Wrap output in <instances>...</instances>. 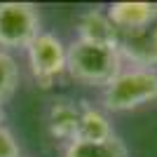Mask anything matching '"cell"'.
<instances>
[{"label": "cell", "mask_w": 157, "mask_h": 157, "mask_svg": "<svg viewBox=\"0 0 157 157\" xmlns=\"http://www.w3.org/2000/svg\"><path fill=\"white\" fill-rule=\"evenodd\" d=\"M113 136L115 131L105 110L92 105L89 101H80V124L75 141H108Z\"/></svg>", "instance_id": "obj_8"}, {"label": "cell", "mask_w": 157, "mask_h": 157, "mask_svg": "<svg viewBox=\"0 0 157 157\" xmlns=\"http://www.w3.org/2000/svg\"><path fill=\"white\" fill-rule=\"evenodd\" d=\"M19 87V66L10 52L0 49V108L14 96Z\"/></svg>", "instance_id": "obj_10"}, {"label": "cell", "mask_w": 157, "mask_h": 157, "mask_svg": "<svg viewBox=\"0 0 157 157\" xmlns=\"http://www.w3.org/2000/svg\"><path fill=\"white\" fill-rule=\"evenodd\" d=\"M122 68V54L117 47L78 38L66 47V73L85 87L103 89Z\"/></svg>", "instance_id": "obj_1"}, {"label": "cell", "mask_w": 157, "mask_h": 157, "mask_svg": "<svg viewBox=\"0 0 157 157\" xmlns=\"http://www.w3.org/2000/svg\"><path fill=\"white\" fill-rule=\"evenodd\" d=\"M0 157H21L19 145H17L12 131L7 129V127L0 129Z\"/></svg>", "instance_id": "obj_11"}, {"label": "cell", "mask_w": 157, "mask_h": 157, "mask_svg": "<svg viewBox=\"0 0 157 157\" xmlns=\"http://www.w3.org/2000/svg\"><path fill=\"white\" fill-rule=\"evenodd\" d=\"M40 14L31 2H0V49H26L40 35Z\"/></svg>", "instance_id": "obj_3"}, {"label": "cell", "mask_w": 157, "mask_h": 157, "mask_svg": "<svg viewBox=\"0 0 157 157\" xmlns=\"http://www.w3.org/2000/svg\"><path fill=\"white\" fill-rule=\"evenodd\" d=\"M80 124V103L73 98H56L52 101L49 110H47V129L52 138L71 143L75 141Z\"/></svg>", "instance_id": "obj_6"}, {"label": "cell", "mask_w": 157, "mask_h": 157, "mask_svg": "<svg viewBox=\"0 0 157 157\" xmlns=\"http://www.w3.org/2000/svg\"><path fill=\"white\" fill-rule=\"evenodd\" d=\"M108 17L120 33L145 31L157 17V5H152V2H115L108 7Z\"/></svg>", "instance_id": "obj_5"}, {"label": "cell", "mask_w": 157, "mask_h": 157, "mask_svg": "<svg viewBox=\"0 0 157 157\" xmlns=\"http://www.w3.org/2000/svg\"><path fill=\"white\" fill-rule=\"evenodd\" d=\"M150 101H157L155 68H136V66L122 68L101 92L103 110L110 113H127Z\"/></svg>", "instance_id": "obj_2"}, {"label": "cell", "mask_w": 157, "mask_h": 157, "mask_svg": "<svg viewBox=\"0 0 157 157\" xmlns=\"http://www.w3.org/2000/svg\"><path fill=\"white\" fill-rule=\"evenodd\" d=\"M0 129H2V113H0Z\"/></svg>", "instance_id": "obj_13"}, {"label": "cell", "mask_w": 157, "mask_h": 157, "mask_svg": "<svg viewBox=\"0 0 157 157\" xmlns=\"http://www.w3.org/2000/svg\"><path fill=\"white\" fill-rule=\"evenodd\" d=\"M78 40L87 42H98V45H120V31L113 26L108 12L101 10H87L85 14L78 17ZM120 49V47H117Z\"/></svg>", "instance_id": "obj_7"}, {"label": "cell", "mask_w": 157, "mask_h": 157, "mask_svg": "<svg viewBox=\"0 0 157 157\" xmlns=\"http://www.w3.org/2000/svg\"><path fill=\"white\" fill-rule=\"evenodd\" d=\"M63 157H127V145L120 136L108 141H71Z\"/></svg>", "instance_id": "obj_9"}, {"label": "cell", "mask_w": 157, "mask_h": 157, "mask_svg": "<svg viewBox=\"0 0 157 157\" xmlns=\"http://www.w3.org/2000/svg\"><path fill=\"white\" fill-rule=\"evenodd\" d=\"M26 54L33 78L42 89H49L66 73V45L54 33H40L26 47Z\"/></svg>", "instance_id": "obj_4"}, {"label": "cell", "mask_w": 157, "mask_h": 157, "mask_svg": "<svg viewBox=\"0 0 157 157\" xmlns=\"http://www.w3.org/2000/svg\"><path fill=\"white\" fill-rule=\"evenodd\" d=\"M148 35L152 38V42L157 45V17H155V21H152L150 26H148Z\"/></svg>", "instance_id": "obj_12"}]
</instances>
